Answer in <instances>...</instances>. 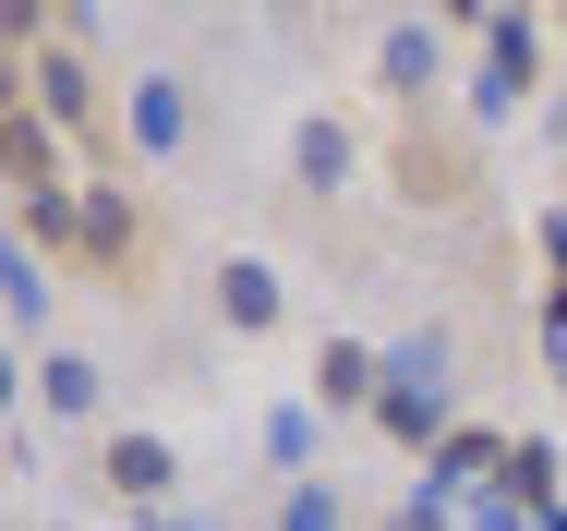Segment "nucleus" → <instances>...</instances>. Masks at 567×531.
<instances>
[]
</instances>
